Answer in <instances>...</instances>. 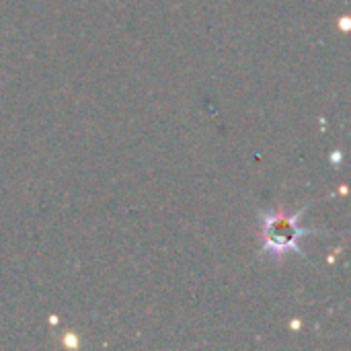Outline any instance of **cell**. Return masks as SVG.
I'll return each instance as SVG.
<instances>
[{"label": "cell", "mask_w": 351, "mask_h": 351, "mask_svg": "<svg viewBox=\"0 0 351 351\" xmlns=\"http://www.w3.org/2000/svg\"><path fill=\"white\" fill-rule=\"evenodd\" d=\"M306 212V208L298 212H288L286 208L267 210L261 212V245L263 253H269L274 257H284L286 253H296L304 257V251L300 247V239L319 232L317 228H304L300 226V218Z\"/></svg>", "instance_id": "obj_1"}, {"label": "cell", "mask_w": 351, "mask_h": 351, "mask_svg": "<svg viewBox=\"0 0 351 351\" xmlns=\"http://www.w3.org/2000/svg\"><path fill=\"white\" fill-rule=\"evenodd\" d=\"M62 348H66V350H72L76 351L80 348V339H78V335L74 333V331H66L64 335H62Z\"/></svg>", "instance_id": "obj_2"}, {"label": "cell", "mask_w": 351, "mask_h": 351, "mask_svg": "<svg viewBox=\"0 0 351 351\" xmlns=\"http://www.w3.org/2000/svg\"><path fill=\"white\" fill-rule=\"evenodd\" d=\"M337 27H339V29H341L343 33H350V31H351V19H350V16H348V14H346V16H339V19H337Z\"/></svg>", "instance_id": "obj_3"}, {"label": "cell", "mask_w": 351, "mask_h": 351, "mask_svg": "<svg viewBox=\"0 0 351 351\" xmlns=\"http://www.w3.org/2000/svg\"><path fill=\"white\" fill-rule=\"evenodd\" d=\"M341 158H343L341 150H333V152H331V162H333V165H339V162H341Z\"/></svg>", "instance_id": "obj_4"}, {"label": "cell", "mask_w": 351, "mask_h": 351, "mask_svg": "<svg viewBox=\"0 0 351 351\" xmlns=\"http://www.w3.org/2000/svg\"><path fill=\"white\" fill-rule=\"evenodd\" d=\"M290 329H292V331H300V329H302V321H300V319H294V321L290 323Z\"/></svg>", "instance_id": "obj_5"}, {"label": "cell", "mask_w": 351, "mask_h": 351, "mask_svg": "<svg viewBox=\"0 0 351 351\" xmlns=\"http://www.w3.org/2000/svg\"><path fill=\"white\" fill-rule=\"evenodd\" d=\"M49 325H58V317H56V315L49 317Z\"/></svg>", "instance_id": "obj_6"}, {"label": "cell", "mask_w": 351, "mask_h": 351, "mask_svg": "<svg viewBox=\"0 0 351 351\" xmlns=\"http://www.w3.org/2000/svg\"><path fill=\"white\" fill-rule=\"evenodd\" d=\"M339 193H341V195H346V193H348V187H346V185H341V187H339Z\"/></svg>", "instance_id": "obj_7"}]
</instances>
